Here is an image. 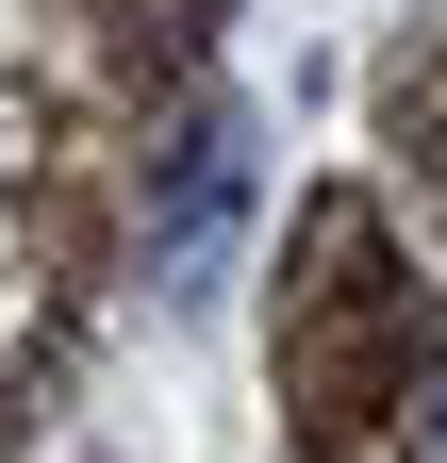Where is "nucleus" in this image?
I'll list each match as a JSON object with an SVG mask.
<instances>
[{
  "label": "nucleus",
  "instance_id": "obj_1",
  "mask_svg": "<svg viewBox=\"0 0 447 463\" xmlns=\"http://www.w3.org/2000/svg\"><path fill=\"white\" fill-rule=\"evenodd\" d=\"M431 430H447V414H431Z\"/></svg>",
  "mask_w": 447,
  "mask_h": 463
}]
</instances>
